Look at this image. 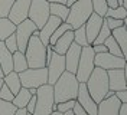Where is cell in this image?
I'll list each match as a JSON object with an SVG mask.
<instances>
[{
  "label": "cell",
  "instance_id": "46",
  "mask_svg": "<svg viewBox=\"0 0 127 115\" xmlns=\"http://www.w3.org/2000/svg\"><path fill=\"white\" fill-rule=\"evenodd\" d=\"M15 115H28V111H26V108H19Z\"/></svg>",
  "mask_w": 127,
  "mask_h": 115
},
{
  "label": "cell",
  "instance_id": "12",
  "mask_svg": "<svg viewBox=\"0 0 127 115\" xmlns=\"http://www.w3.org/2000/svg\"><path fill=\"white\" fill-rule=\"evenodd\" d=\"M31 1L32 0H15L12 7H10L7 19L10 22H13L15 24H19V23L23 22L25 19H28Z\"/></svg>",
  "mask_w": 127,
  "mask_h": 115
},
{
  "label": "cell",
  "instance_id": "41",
  "mask_svg": "<svg viewBox=\"0 0 127 115\" xmlns=\"http://www.w3.org/2000/svg\"><path fill=\"white\" fill-rule=\"evenodd\" d=\"M116 96L119 98V101L121 104H127V89H123V91H117L114 92Z\"/></svg>",
  "mask_w": 127,
  "mask_h": 115
},
{
  "label": "cell",
  "instance_id": "25",
  "mask_svg": "<svg viewBox=\"0 0 127 115\" xmlns=\"http://www.w3.org/2000/svg\"><path fill=\"white\" fill-rule=\"evenodd\" d=\"M32 93L29 92V89L28 88H20V91L17 92L15 95V98H13V104H15V107L19 109V108H26V105H28V102H29V99H31Z\"/></svg>",
  "mask_w": 127,
  "mask_h": 115
},
{
  "label": "cell",
  "instance_id": "42",
  "mask_svg": "<svg viewBox=\"0 0 127 115\" xmlns=\"http://www.w3.org/2000/svg\"><path fill=\"white\" fill-rule=\"evenodd\" d=\"M93 46V50H94V53H104V52H107V47L104 43H100V45H91Z\"/></svg>",
  "mask_w": 127,
  "mask_h": 115
},
{
  "label": "cell",
  "instance_id": "23",
  "mask_svg": "<svg viewBox=\"0 0 127 115\" xmlns=\"http://www.w3.org/2000/svg\"><path fill=\"white\" fill-rule=\"evenodd\" d=\"M49 13L52 16H56L62 22H66V17L69 13V7L62 3H49Z\"/></svg>",
  "mask_w": 127,
  "mask_h": 115
},
{
  "label": "cell",
  "instance_id": "47",
  "mask_svg": "<svg viewBox=\"0 0 127 115\" xmlns=\"http://www.w3.org/2000/svg\"><path fill=\"white\" fill-rule=\"evenodd\" d=\"M49 3H62V4H66V0H46Z\"/></svg>",
  "mask_w": 127,
  "mask_h": 115
},
{
  "label": "cell",
  "instance_id": "2",
  "mask_svg": "<svg viewBox=\"0 0 127 115\" xmlns=\"http://www.w3.org/2000/svg\"><path fill=\"white\" fill-rule=\"evenodd\" d=\"M25 56L28 61L29 68H45L46 66V46L40 42L38 36V30L33 32L31 36L26 49H25Z\"/></svg>",
  "mask_w": 127,
  "mask_h": 115
},
{
  "label": "cell",
  "instance_id": "44",
  "mask_svg": "<svg viewBox=\"0 0 127 115\" xmlns=\"http://www.w3.org/2000/svg\"><path fill=\"white\" fill-rule=\"evenodd\" d=\"M105 3H107L108 9H114V7L119 6V1H117V0H105Z\"/></svg>",
  "mask_w": 127,
  "mask_h": 115
},
{
  "label": "cell",
  "instance_id": "48",
  "mask_svg": "<svg viewBox=\"0 0 127 115\" xmlns=\"http://www.w3.org/2000/svg\"><path fill=\"white\" fill-rule=\"evenodd\" d=\"M123 70H124V79H126V86H127V61H126V65H124Z\"/></svg>",
  "mask_w": 127,
  "mask_h": 115
},
{
  "label": "cell",
  "instance_id": "20",
  "mask_svg": "<svg viewBox=\"0 0 127 115\" xmlns=\"http://www.w3.org/2000/svg\"><path fill=\"white\" fill-rule=\"evenodd\" d=\"M0 66L3 69L4 75H7L9 72L13 70V59L12 53L9 52V49L4 46V42L0 40Z\"/></svg>",
  "mask_w": 127,
  "mask_h": 115
},
{
  "label": "cell",
  "instance_id": "39",
  "mask_svg": "<svg viewBox=\"0 0 127 115\" xmlns=\"http://www.w3.org/2000/svg\"><path fill=\"white\" fill-rule=\"evenodd\" d=\"M35 107H36V95H32L31 99H29V102H28V105H26V111H28V114H33Z\"/></svg>",
  "mask_w": 127,
  "mask_h": 115
},
{
  "label": "cell",
  "instance_id": "1",
  "mask_svg": "<svg viewBox=\"0 0 127 115\" xmlns=\"http://www.w3.org/2000/svg\"><path fill=\"white\" fill-rule=\"evenodd\" d=\"M52 86H54V99L56 104L69 99H77L79 82L75 78V73L65 70Z\"/></svg>",
  "mask_w": 127,
  "mask_h": 115
},
{
  "label": "cell",
  "instance_id": "32",
  "mask_svg": "<svg viewBox=\"0 0 127 115\" xmlns=\"http://www.w3.org/2000/svg\"><path fill=\"white\" fill-rule=\"evenodd\" d=\"M91 4H93V10L94 13H97L98 16L104 17L107 10H108V6L105 3V0H91Z\"/></svg>",
  "mask_w": 127,
  "mask_h": 115
},
{
  "label": "cell",
  "instance_id": "37",
  "mask_svg": "<svg viewBox=\"0 0 127 115\" xmlns=\"http://www.w3.org/2000/svg\"><path fill=\"white\" fill-rule=\"evenodd\" d=\"M13 98H15V95L12 93V91L9 89L6 85L3 84L1 85V88H0V99H4V101H13Z\"/></svg>",
  "mask_w": 127,
  "mask_h": 115
},
{
  "label": "cell",
  "instance_id": "15",
  "mask_svg": "<svg viewBox=\"0 0 127 115\" xmlns=\"http://www.w3.org/2000/svg\"><path fill=\"white\" fill-rule=\"evenodd\" d=\"M81 46L77 45L75 42H72L71 46L68 47L66 53L64 55L65 58V70L71 72V73H75L77 72V68H78V61H79V55H81Z\"/></svg>",
  "mask_w": 127,
  "mask_h": 115
},
{
  "label": "cell",
  "instance_id": "7",
  "mask_svg": "<svg viewBox=\"0 0 127 115\" xmlns=\"http://www.w3.org/2000/svg\"><path fill=\"white\" fill-rule=\"evenodd\" d=\"M20 85L23 88H39L48 84V69L45 68H28L19 73Z\"/></svg>",
  "mask_w": 127,
  "mask_h": 115
},
{
  "label": "cell",
  "instance_id": "35",
  "mask_svg": "<svg viewBox=\"0 0 127 115\" xmlns=\"http://www.w3.org/2000/svg\"><path fill=\"white\" fill-rule=\"evenodd\" d=\"M75 99H69V101H64V102H59V104H56V111H59V112H66V111H71L74 105H75Z\"/></svg>",
  "mask_w": 127,
  "mask_h": 115
},
{
  "label": "cell",
  "instance_id": "11",
  "mask_svg": "<svg viewBox=\"0 0 127 115\" xmlns=\"http://www.w3.org/2000/svg\"><path fill=\"white\" fill-rule=\"evenodd\" d=\"M46 69H48V84L54 85L56 82V79L65 72V58H64V55L54 52L51 61L48 62Z\"/></svg>",
  "mask_w": 127,
  "mask_h": 115
},
{
  "label": "cell",
  "instance_id": "55",
  "mask_svg": "<svg viewBox=\"0 0 127 115\" xmlns=\"http://www.w3.org/2000/svg\"><path fill=\"white\" fill-rule=\"evenodd\" d=\"M1 85H3V78H0V88H1Z\"/></svg>",
  "mask_w": 127,
  "mask_h": 115
},
{
  "label": "cell",
  "instance_id": "24",
  "mask_svg": "<svg viewBox=\"0 0 127 115\" xmlns=\"http://www.w3.org/2000/svg\"><path fill=\"white\" fill-rule=\"evenodd\" d=\"M16 30V24L10 22L7 17H1L0 19V40H6V39L13 35Z\"/></svg>",
  "mask_w": 127,
  "mask_h": 115
},
{
  "label": "cell",
  "instance_id": "52",
  "mask_svg": "<svg viewBox=\"0 0 127 115\" xmlns=\"http://www.w3.org/2000/svg\"><path fill=\"white\" fill-rule=\"evenodd\" d=\"M123 26H124V27L127 29V16L124 17V19H123Z\"/></svg>",
  "mask_w": 127,
  "mask_h": 115
},
{
  "label": "cell",
  "instance_id": "16",
  "mask_svg": "<svg viewBox=\"0 0 127 115\" xmlns=\"http://www.w3.org/2000/svg\"><path fill=\"white\" fill-rule=\"evenodd\" d=\"M103 20L104 17L101 16H98L97 13H91V16L88 17V20L85 22L84 24V27H85V35H87V40L88 43L91 45L93 42H94V39L97 38V35H98V32L101 29V26H103Z\"/></svg>",
  "mask_w": 127,
  "mask_h": 115
},
{
  "label": "cell",
  "instance_id": "54",
  "mask_svg": "<svg viewBox=\"0 0 127 115\" xmlns=\"http://www.w3.org/2000/svg\"><path fill=\"white\" fill-rule=\"evenodd\" d=\"M4 76V72H3V69H1V66H0V78Z\"/></svg>",
  "mask_w": 127,
  "mask_h": 115
},
{
  "label": "cell",
  "instance_id": "33",
  "mask_svg": "<svg viewBox=\"0 0 127 115\" xmlns=\"http://www.w3.org/2000/svg\"><path fill=\"white\" fill-rule=\"evenodd\" d=\"M126 16H127L126 9L123 7V6H117V7H114V9H108L104 17H113V19H121L123 20Z\"/></svg>",
  "mask_w": 127,
  "mask_h": 115
},
{
  "label": "cell",
  "instance_id": "30",
  "mask_svg": "<svg viewBox=\"0 0 127 115\" xmlns=\"http://www.w3.org/2000/svg\"><path fill=\"white\" fill-rule=\"evenodd\" d=\"M108 36H111V30H110V27L107 26L105 20H103V26H101V29H100V32H98L97 38L94 39V42H93L91 45H100V43H104V40L108 38Z\"/></svg>",
  "mask_w": 127,
  "mask_h": 115
},
{
  "label": "cell",
  "instance_id": "19",
  "mask_svg": "<svg viewBox=\"0 0 127 115\" xmlns=\"http://www.w3.org/2000/svg\"><path fill=\"white\" fill-rule=\"evenodd\" d=\"M72 42H74V32L72 30H66L62 36L55 42V45L52 46V49H54L55 53L65 55L66 53V50H68V47L71 46Z\"/></svg>",
  "mask_w": 127,
  "mask_h": 115
},
{
  "label": "cell",
  "instance_id": "6",
  "mask_svg": "<svg viewBox=\"0 0 127 115\" xmlns=\"http://www.w3.org/2000/svg\"><path fill=\"white\" fill-rule=\"evenodd\" d=\"M94 50H93V46L88 45L84 46L81 49V55H79V61H78V68L75 72V78L78 82H87V79L90 78L91 72L94 70L95 65H94Z\"/></svg>",
  "mask_w": 127,
  "mask_h": 115
},
{
  "label": "cell",
  "instance_id": "17",
  "mask_svg": "<svg viewBox=\"0 0 127 115\" xmlns=\"http://www.w3.org/2000/svg\"><path fill=\"white\" fill-rule=\"evenodd\" d=\"M62 23V20L61 19H58L56 16H49V19L46 20V23L40 27L39 30H38V36H39L40 42L43 43L45 46L49 45V39H51V36H52V33L55 32V29Z\"/></svg>",
  "mask_w": 127,
  "mask_h": 115
},
{
  "label": "cell",
  "instance_id": "51",
  "mask_svg": "<svg viewBox=\"0 0 127 115\" xmlns=\"http://www.w3.org/2000/svg\"><path fill=\"white\" fill-rule=\"evenodd\" d=\"M121 6L126 9V12H127V0H123V3H121Z\"/></svg>",
  "mask_w": 127,
  "mask_h": 115
},
{
  "label": "cell",
  "instance_id": "4",
  "mask_svg": "<svg viewBox=\"0 0 127 115\" xmlns=\"http://www.w3.org/2000/svg\"><path fill=\"white\" fill-rule=\"evenodd\" d=\"M94 10H93V4L91 0H78L75 3H72L69 6V13L66 17V23H69L74 29H78L79 26L85 24L88 17L91 16Z\"/></svg>",
  "mask_w": 127,
  "mask_h": 115
},
{
  "label": "cell",
  "instance_id": "26",
  "mask_svg": "<svg viewBox=\"0 0 127 115\" xmlns=\"http://www.w3.org/2000/svg\"><path fill=\"white\" fill-rule=\"evenodd\" d=\"M12 59H13V70L17 72V73H20V72H23V70H26V69L29 68L28 66V61H26V56L22 52L16 50L15 53H12Z\"/></svg>",
  "mask_w": 127,
  "mask_h": 115
},
{
  "label": "cell",
  "instance_id": "14",
  "mask_svg": "<svg viewBox=\"0 0 127 115\" xmlns=\"http://www.w3.org/2000/svg\"><path fill=\"white\" fill-rule=\"evenodd\" d=\"M120 104L121 102L116 96V93H113L110 96H105L97 105V115H119Z\"/></svg>",
  "mask_w": 127,
  "mask_h": 115
},
{
  "label": "cell",
  "instance_id": "56",
  "mask_svg": "<svg viewBox=\"0 0 127 115\" xmlns=\"http://www.w3.org/2000/svg\"><path fill=\"white\" fill-rule=\"evenodd\" d=\"M119 1V6H121V3H123V0H117Z\"/></svg>",
  "mask_w": 127,
  "mask_h": 115
},
{
  "label": "cell",
  "instance_id": "34",
  "mask_svg": "<svg viewBox=\"0 0 127 115\" xmlns=\"http://www.w3.org/2000/svg\"><path fill=\"white\" fill-rule=\"evenodd\" d=\"M13 1L15 0H0V19L9 16V12H10Z\"/></svg>",
  "mask_w": 127,
  "mask_h": 115
},
{
  "label": "cell",
  "instance_id": "28",
  "mask_svg": "<svg viewBox=\"0 0 127 115\" xmlns=\"http://www.w3.org/2000/svg\"><path fill=\"white\" fill-rule=\"evenodd\" d=\"M66 30H72L71 24H69V23H66V22H62V23H61V24H59V26L55 29V32L52 33V36H51V39H49V45L54 46V45H55V42H56L59 38H61V36H62V35H64Z\"/></svg>",
  "mask_w": 127,
  "mask_h": 115
},
{
  "label": "cell",
  "instance_id": "5",
  "mask_svg": "<svg viewBox=\"0 0 127 115\" xmlns=\"http://www.w3.org/2000/svg\"><path fill=\"white\" fill-rule=\"evenodd\" d=\"M56 109V102L54 99V86L45 84L36 88V107L33 115H49Z\"/></svg>",
  "mask_w": 127,
  "mask_h": 115
},
{
  "label": "cell",
  "instance_id": "18",
  "mask_svg": "<svg viewBox=\"0 0 127 115\" xmlns=\"http://www.w3.org/2000/svg\"><path fill=\"white\" fill-rule=\"evenodd\" d=\"M107 76H108V89H110V91L117 92V91L127 89L123 68L121 69H110V70H107Z\"/></svg>",
  "mask_w": 127,
  "mask_h": 115
},
{
  "label": "cell",
  "instance_id": "38",
  "mask_svg": "<svg viewBox=\"0 0 127 115\" xmlns=\"http://www.w3.org/2000/svg\"><path fill=\"white\" fill-rule=\"evenodd\" d=\"M104 20L107 23V26L110 27V30H114L120 26H123V20L121 19H113V17H104Z\"/></svg>",
  "mask_w": 127,
  "mask_h": 115
},
{
  "label": "cell",
  "instance_id": "21",
  "mask_svg": "<svg viewBox=\"0 0 127 115\" xmlns=\"http://www.w3.org/2000/svg\"><path fill=\"white\" fill-rule=\"evenodd\" d=\"M111 36L119 43L120 49H121V53H123V58L127 61V29L124 26H120L117 29L111 30Z\"/></svg>",
  "mask_w": 127,
  "mask_h": 115
},
{
  "label": "cell",
  "instance_id": "57",
  "mask_svg": "<svg viewBox=\"0 0 127 115\" xmlns=\"http://www.w3.org/2000/svg\"><path fill=\"white\" fill-rule=\"evenodd\" d=\"M28 115H33V114H28Z\"/></svg>",
  "mask_w": 127,
  "mask_h": 115
},
{
  "label": "cell",
  "instance_id": "10",
  "mask_svg": "<svg viewBox=\"0 0 127 115\" xmlns=\"http://www.w3.org/2000/svg\"><path fill=\"white\" fill-rule=\"evenodd\" d=\"M94 65L97 68H101L104 70H110V69H121L126 65V59L114 56V55L104 52V53H95L94 56Z\"/></svg>",
  "mask_w": 127,
  "mask_h": 115
},
{
  "label": "cell",
  "instance_id": "53",
  "mask_svg": "<svg viewBox=\"0 0 127 115\" xmlns=\"http://www.w3.org/2000/svg\"><path fill=\"white\" fill-rule=\"evenodd\" d=\"M62 115H75V114L72 112V109H71V111H66V112H64Z\"/></svg>",
  "mask_w": 127,
  "mask_h": 115
},
{
  "label": "cell",
  "instance_id": "22",
  "mask_svg": "<svg viewBox=\"0 0 127 115\" xmlns=\"http://www.w3.org/2000/svg\"><path fill=\"white\" fill-rule=\"evenodd\" d=\"M3 84L12 91L13 95H16L17 92L20 91V88H22V85H20V79H19V73L15 72V70L9 72L7 75L3 76Z\"/></svg>",
  "mask_w": 127,
  "mask_h": 115
},
{
  "label": "cell",
  "instance_id": "9",
  "mask_svg": "<svg viewBox=\"0 0 127 115\" xmlns=\"http://www.w3.org/2000/svg\"><path fill=\"white\" fill-rule=\"evenodd\" d=\"M38 30V27L35 26V23L32 22L31 19H25L22 23L16 24V30H15V36H16V42H17V50L25 53L26 45L29 42L31 36L33 35V32Z\"/></svg>",
  "mask_w": 127,
  "mask_h": 115
},
{
  "label": "cell",
  "instance_id": "45",
  "mask_svg": "<svg viewBox=\"0 0 127 115\" xmlns=\"http://www.w3.org/2000/svg\"><path fill=\"white\" fill-rule=\"evenodd\" d=\"M119 115H127V104H120Z\"/></svg>",
  "mask_w": 127,
  "mask_h": 115
},
{
  "label": "cell",
  "instance_id": "27",
  "mask_svg": "<svg viewBox=\"0 0 127 115\" xmlns=\"http://www.w3.org/2000/svg\"><path fill=\"white\" fill-rule=\"evenodd\" d=\"M104 45L107 47V52L111 55H114V56H120V58H123V53H121V49H120L119 43L116 42V39L113 38V36H108V38L104 40Z\"/></svg>",
  "mask_w": 127,
  "mask_h": 115
},
{
  "label": "cell",
  "instance_id": "3",
  "mask_svg": "<svg viewBox=\"0 0 127 115\" xmlns=\"http://www.w3.org/2000/svg\"><path fill=\"white\" fill-rule=\"evenodd\" d=\"M88 93L91 95V98L98 104L100 101H103L107 95L108 89V76H107V70L95 66L94 70L91 72L90 78L85 82Z\"/></svg>",
  "mask_w": 127,
  "mask_h": 115
},
{
  "label": "cell",
  "instance_id": "13",
  "mask_svg": "<svg viewBox=\"0 0 127 115\" xmlns=\"http://www.w3.org/2000/svg\"><path fill=\"white\" fill-rule=\"evenodd\" d=\"M75 101H77L90 115H97V105H98V104L91 98V95L88 93L87 86H85L84 82H79L78 93H77V99Z\"/></svg>",
  "mask_w": 127,
  "mask_h": 115
},
{
  "label": "cell",
  "instance_id": "36",
  "mask_svg": "<svg viewBox=\"0 0 127 115\" xmlns=\"http://www.w3.org/2000/svg\"><path fill=\"white\" fill-rule=\"evenodd\" d=\"M4 42V46L9 49V52L10 53H15L16 50H17V42H16V36H15V33L13 35H10L6 40H3Z\"/></svg>",
  "mask_w": 127,
  "mask_h": 115
},
{
  "label": "cell",
  "instance_id": "29",
  "mask_svg": "<svg viewBox=\"0 0 127 115\" xmlns=\"http://www.w3.org/2000/svg\"><path fill=\"white\" fill-rule=\"evenodd\" d=\"M72 32H74V42H75L77 45H79L81 47L90 45L88 40H87V35H85V27H84V24L79 26L78 29H74Z\"/></svg>",
  "mask_w": 127,
  "mask_h": 115
},
{
  "label": "cell",
  "instance_id": "43",
  "mask_svg": "<svg viewBox=\"0 0 127 115\" xmlns=\"http://www.w3.org/2000/svg\"><path fill=\"white\" fill-rule=\"evenodd\" d=\"M52 55H54V49H52V46L51 45H48L46 46V65H48V62L51 61Z\"/></svg>",
  "mask_w": 127,
  "mask_h": 115
},
{
  "label": "cell",
  "instance_id": "8",
  "mask_svg": "<svg viewBox=\"0 0 127 115\" xmlns=\"http://www.w3.org/2000/svg\"><path fill=\"white\" fill-rule=\"evenodd\" d=\"M49 16H51V13H49V1H46V0H32L28 19H31L32 22L35 23L38 30L46 23Z\"/></svg>",
  "mask_w": 127,
  "mask_h": 115
},
{
  "label": "cell",
  "instance_id": "49",
  "mask_svg": "<svg viewBox=\"0 0 127 115\" xmlns=\"http://www.w3.org/2000/svg\"><path fill=\"white\" fill-rule=\"evenodd\" d=\"M75 1H78V0H66V6L69 7V6H71L72 3H75Z\"/></svg>",
  "mask_w": 127,
  "mask_h": 115
},
{
  "label": "cell",
  "instance_id": "31",
  "mask_svg": "<svg viewBox=\"0 0 127 115\" xmlns=\"http://www.w3.org/2000/svg\"><path fill=\"white\" fill-rule=\"evenodd\" d=\"M16 111H17V108L15 107L13 102L0 99V115H15Z\"/></svg>",
  "mask_w": 127,
  "mask_h": 115
},
{
  "label": "cell",
  "instance_id": "50",
  "mask_svg": "<svg viewBox=\"0 0 127 115\" xmlns=\"http://www.w3.org/2000/svg\"><path fill=\"white\" fill-rule=\"evenodd\" d=\"M49 115H62V112H59V111H56V109H55V111H52Z\"/></svg>",
  "mask_w": 127,
  "mask_h": 115
},
{
  "label": "cell",
  "instance_id": "40",
  "mask_svg": "<svg viewBox=\"0 0 127 115\" xmlns=\"http://www.w3.org/2000/svg\"><path fill=\"white\" fill-rule=\"evenodd\" d=\"M72 112H74L75 115H90L84 108L79 105L78 102H75V105H74V108H72Z\"/></svg>",
  "mask_w": 127,
  "mask_h": 115
}]
</instances>
